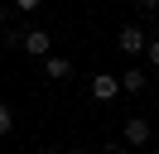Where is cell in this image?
Listing matches in <instances>:
<instances>
[{
  "label": "cell",
  "instance_id": "3",
  "mask_svg": "<svg viewBox=\"0 0 159 154\" xmlns=\"http://www.w3.org/2000/svg\"><path fill=\"white\" fill-rule=\"evenodd\" d=\"M24 53L53 58V34H48V29H24Z\"/></svg>",
  "mask_w": 159,
  "mask_h": 154
},
{
  "label": "cell",
  "instance_id": "1",
  "mask_svg": "<svg viewBox=\"0 0 159 154\" xmlns=\"http://www.w3.org/2000/svg\"><path fill=\"white\" fill-rule=\"evenodd\" d=\"M120 140H125V149H130V154H140L149 140H154V125H149L145 116H125V125H120Z\"/></svg>",
  "mask_w": 159,
  "mask_h": 154
},
{
  "label": "cell",
  "instance_id": "9",
  "mask_svg": "<svg viewBox=\"0 0 159 154\" xmlns=\"http://www.w3.org/2000/svg\"><path fill=\"white\" fill-rule=\"evenodd\" d=\"M5 19H10V5H0V29H5Z\"/></svg>",
  "mask_w": 159,
  "mask_h": 154
},
{
  "label": "cell",
  "instance_id": "7",
  "mask_svg": "<svg viewBox=\"0 0 159 154\" xmlns=\"http://www.w3.org/2000/svg\"><path fill=\"white\" fill-rule=\"evenodd\" d=\"M10 130H15V111L0 101V135H10Z\"/></svg>",
  "mask_w": 159,
  "mask_h": 154
},
{
  "label": "cell",
  "instance_id": "2",
  "mask_svg": "<svg viewBox=\"0 0 159 154\" xmlns=\"http://www.w3.org/2000/svg\"><path fill=\"white\" fill-rule=\"evenodd\" d=\"M116 48H120L125 58H135V53H145V48H149V34H145V29H135V24H125V29L116 34Z\"/></svg>",
  "mask_w": 159,
  "mask_h": 154
},
{
  "label": "cell",
  "instance_id": "5",
  "mask_svg": "<svg viewBox=\"0 0 159 154\" xmlns=\"http://www.w3.org/2000/svg\"><path fill=\"white\" fill-rule=\"evenodd\" d=\"M116 77H120V92H130V96L149 87V72H145V67H125V72H116Z\"/></svg>",
  "mask_w": 159,
  "mask_h": 154
},
{
  "label": "cell",
  "instance_id": "11",
  "mask_svg": "<svg viewBox=\"0 0 159 154\" xmlns=\"http://www.w3.org/2000/svg\"><path fill=\"white\" fill-rule=\"evenodd\" d=\"M43 154H63V149H43Z\"/></svg>",
  "mask_w": 159,
  "mask_h": 154
},
{
  "label": "cell",
  "instance_id": "10",
  "mask_svg": "<svg viewBox=\"0 0 159 154\" xmlns=\"http://www.w3.org/2000/svg\"><path fill=\"white\" fill-rule=\"evenodd\" d=\"M63 154H92V149H82V144H77V149H63Z\"/></svg>",
  "mask_w": 159,
  "mask_h": 154
},
{
  "label": "cell",
  "instance_id": "8",
  "mask_svg": "<svg viewBox=\"0 0 159 154\" xmlns=\"http://www.w3.org/2000/svg\"><path fill=\"white\" fill-rule=\"evenodd\" d=\"M145 58H149V67H159V34L149 38V48H145Z\"/></svg>",
  "mask_w": 159,
  "mask_h": 154
},
{
  "label": "cell",
  "instance_id": "6",
  "mask_svg": "<svg viewBox=\"0 0 159 154\" xmlns=\"http://www.w3.org/2000/svg\"><path fill=\"white\" fill-rule=\"evenodd\" d=\"M43 72H48L53 82H63V77H72V58H63V53H53V58H43Z\"/></svg>",
  "mask_w": 159,
  "mask_h": 154
},
{
  "label": "cell",
  "instance_id": "4",
  "mask_svg": "<svg viewBox=\"0 0 159 154\" xmlns=\"http://www.w3.org/2000/svg\"><path fill=\"white\" fill-rule=\"evenodd\" d=\"M120 96V77L116 72H97L92 77V101H116Z\"/></svg>",
  "mask_w": 159,
  "mask_h": 154
}]
</instances>
